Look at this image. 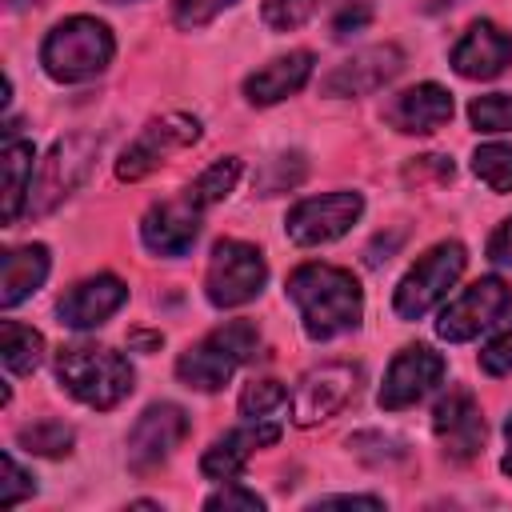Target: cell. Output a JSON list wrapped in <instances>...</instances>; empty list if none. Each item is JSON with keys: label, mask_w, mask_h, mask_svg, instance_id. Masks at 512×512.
<instances>
[{"label": "cell", "mask_w": 512, "mask_h": 512, "mask_svg": "<svg viewBox=\"0 0 512 512\" xmlns=\"http://www.w3.org/2000/svg\"><path fill=\"white\" fill-rule=\"evenodd\" d=\"M200 212L188 196L184 200H164V204H152L140 220V240L148 252L156 256H184L192 252V244L200 240Z\"/></svg>", "instance_id": "cell-17"}, {"label": "cell", "mask_w": 512, "mask_h": 512, "mask_svg": "<svg viewBox=\"0 0 512 512\" xmlns=\"http://www.w3.org/2000/svg\"><path fill=\"white\" fill-rule=\"evenodd\" d=\"M472 172L492 192H512V144H480L472 152Z\"/></svg>", "instance_id": "cell-27"}, {"label": "cell", "mask_w": 512, "mask_h": 512, "mask_svg": "<svg viewBox=\"0 0 512 512\" xmlns=\"http://www.w3.org/2000/svg\"><path fill=\"white\" fill-rule=\"evenodd\" d=\"M384 120L396 128V132H408V136H428L436 128H444L452 120V92L444 84H416V88H404L388 100L384 108Z\"/></svg>", "instance_id": "cell-20"}, {"label": "cell", "mask_w": 512, "mask_h": 512, "mask_svg": "<svg viewBox=\"0 0 512 512\" xmlns=\"http://www.w3.org/2000/svg\"><path fill=\"white\" fill-rule=\"evenodd\" d=\"M284 404H288V388L280 380H252L240 392V416H248V420H268Z\"/></svg>", "instance_id": "cell-30"}, {"label": "cell", "mask_w": 512, "mask_h": 512, "mask_svg": "<svg viewBox=\"0 0 512 512\" xmlns=\"http://www.w3.org/2000/svg\"><path fill=\"white\" fill-rule=\"evenodd\" d=\"M268 280V260L248 240H220L208 256L204 272V296L212 308H240L260 296Z\"/></svg>", "instance_id": "cell-7"}, {"label": "cell", "mask_w": 512, "mask_h": 512, "mask_svg": "<svg viewBox=\"0 0 512 512\" xmlns=\"http://www.w3.org/2000/svg\"><path fill=\"white\" fill-rule=\"evenodd\" d=\"M504 440H508V452H504V460H500V468L512 476V416H508V424H504Z\"/></svg>", "instance_id": "cell-39"}, {"label": "cell", "mask_w": 512, "mask_h": 512, "mask_svg": "<svg viewBox=\"0 0 512 512\" xmlns=\"http://www.w3.org/2000/svg\"><path fill=\"white\" fill-rule=\"evenodd\" d=\"M332 0H264L260 16L272 32H296L300 24H308L320 8H328Z\"/></svg>", "instance_id": "cell-28"}, {"label": "cell", "mask_w": 512, "mask_h": 512, "mask_svg": "<svg viewBox=\"0 0 512 512\" xmlns=\"http://www.w3.org/2000/svg\"><path fill=\"white\" fill-rule=\"evenodd\" d=\"M488 260L512 268V216L492 232V240H488Z\"/></svg>", "instance_id": "cell-37"}, {"label": "cell", "mask_w": 512, "mask_h": 512, "mask_svg": "<svg viewBox=\"0 0 512 512\" xmlns=\"http://www.w3.org/2000/svg\"><path fill=\"white\" fill-rule=\"evenodd\" d=\"M236 0H172V24L184 32H196L204 24H212L224 8H232Z\"/></svg>", "instance_id": "cell-32"}, {"label": "cell", "mask_w": 512, "mask_h": 512, "mask_svg": "<svg viewBox=\"0 0 512 512\" xmlns=\"http://www.w3.org/2000/svg\"><path fill=\"white\" fill-rule=\"evenodd\" d=\"M480 368H484L488 376H508V372H512V328L500 332V336L480 352Z\"/></svg>", "instance_id": "cell-35"}, {"label": "cell", "mask_w": 512, "mask_h": 512, "mask_svg": "<svg viewBox=\"0 0 512 512\" xmlns=\"http://www.w3.org/2000/svg\"><path fill=\"white\" fill-rule=\"evenodd\" d=\"M36 4H44V0H8V8H12V12H24V8H36Z\"/></svg>", "instance_id": "cell-41"}, {"label": "cell", "mask_w": 512, "mask_h": 512, "mask_svg": "<svg viewBox=\"0 0 512 512\" xmlns=\"http://www.w3.org/2000/svg\"><path fill=\"white\" fill-rule=\"evenodd\" d=\"M56 380L64 384L68 396H76L88 408H116L132 392V364L104 344H68L56 352Z\"/></svg>", "instance_id": "cell-3"}, {"label": "cell", "mask_w": 512, "mask_h": 512, "mask_svg": "<svg viewBox=\"0 0 512 512\" xmlns=\"http://www.w3.org/2000/svg\"><path fill=\"white\" fill-rule=\"evenodd\" d=\"M36 492V476H28L20 464H16V456L12 452H4V480H0V504L4 508H12V504H20V500H28Z\"/></svg>", "instance_id": "cell-33"}, {"label": "cell", "mask_w": 512, "mask_h": 512, "mask_svg": "<svg viewBox=\"0 0 512 512\" xmlns=\"http://www.w3.org/2000/svg\"><path fill=\"white\" fill-rule=\"evenodd\" d=\"M276 440H280V424H272V420H252V424H244V428H232V432L216 436V440L204 448L200 472H204L208 480H232V476L244 472V464L256 456V448H268V444H276Z\"/></svg>", "instance_id": "cell-19"}, {"label": "cell", "mask_w": 512, "mask_h": 512, "mask_svg": "<svg viewBox=\"0 0 512 512\" xmlns=\"http://www.w3.org/2000/svg\"><path fill=\"white\" fill-rule=\"evenodd\" d=\"M368 20H372V4H368V0H352V4H348V8L336 16V24H332V36H336V40H344V36L360 32Z\"/></svg>", "instance_id": "cell-36"}, {"label": "cell", "mask_w": 512, "mask_h": 512, "mask_svg": "<svg viewBox=\"0 0 512 512\" xmlns=\"http://www.w3.org/2000/svg\"><path fill=\"white\" fill-rule=\"evenodd\" d=\"M468 120L476 132H512V92L476 96L468 104Z\"/></svg>", "instance_id": "cell-31"}, {"label": "cell", "mask_w": 512, "mask_h": 512, "mask_svg": "<svg viewBox=\"0 0 512 512\" xmlns=\"http://www.w3.org/2000/svg\"><path fill=\"white\" fill-rule=\"evenodd\" d=\"M208 512H260L264 508V496H256L252 488H240V484H224L220 492H212L204 500Z\"/></svg>", "instance_id": "cell-34"}, {"label": "cell", "mask_w": 512, "mask_h": 512, "mask_svg": "<svg viewBox=\"0 0 512 512\" xmlns=\"http://www.w3.org/2000/svg\"><path fill=\"white\" fill-rule=\"evenodd\" d=\"M440 380H444V356L432 352L428 344H412V348L396 352V360L388 364L376 400L384 412H400V408L420 404Z\"/></svg>", "instance_id": "cell-13"}, {"label": "cell", "mask_w": 512, "mask_h": 512, "mask_svg": "<svg viewBox=\"0 0 512 512\" xmlns=\"http://www.w3.org/2000/svg\"><path fill=\"white\" fill-rule=\"evenodd\" d=\"M236 180H240V156H224V160H216L212 168H204L192 184H188V200L196 204V208H212V204H220L232 188H236Z\"/></svg>", "instance_id": "cell-25"}, {"label": "cell", "mask_w": 512, "mask_h": 512, "mask_svg": "<svg viewBox=\"0 0 512 512\" xmlns=\"http://www.w3.org/2000/svg\"><path fill=\"white\" fill-rule=\"evenodd\" d=\"M256 348H260L256 324L252 320H228L180 352L176 376L196 392H220L232 380V372L256 356Z\"/></svg>", "instance_id": "cell-4"}, {"label": "cell", "mask_w": 512, "mask_h": 512, "mask_svg": "<svg viewBox=\"0 0 512 512\" xmlns=\"http://www.w3.org/2000/svg\"><path fill=\"white\" fill-rule=\"evenodd\" d=\"M360 216H364V196L340 188V192H324V196H308V200L292 204L284 232L300 248H320V244L340 240Z\"/></svg>", "instance_id": "cell-10"}, {"label": "cell", "mask_w": 512, "mask_h": 512, "mask_svg": "<svg viewBox=\"0 0 512 512\" xmlns=\"http://www.w3.org/2000/svg\"><path fill=\"white\" fill-rule=\"evenodd\" d=\"M48 268H52V256L44 244L8 248L0 260V308H16L20 300H28L48 280Z\"/></svg>", "instance_id": "cell-22"}, {"label": "cell", "mask_w": 512, "mask_h": 512, "mask_svg": "<svg viewBox=\"0 0 512 512\" xmlns=\"http://www.w3.org/2000/svg\"><path fill=\"white\" fill-rule=\"evenodd\" d=\"M360 384H364V368L348 360H328L320 368H308L292 392V420L300 428H312L340 416L360 396Z\"/></svg>", "instance_id": "cell-9"}, {"label": "cell", "mask_w": 512, "mask_h": 512, "mask_svg": "<svg viewBox=\"0 0 512 512\" xmlns=\"http://www.w3.org/2000/svg\"><path fill=\"white\" fill-rule=\"evenodd\" d=\"M160 340H164V336H144V332L132 336V344H144V348H152V344H160Z\"/></svg>", "instance_id": "cell-40"}, {"label": "cell", "mask_w": 512, "mask_h": 512, "mask_svg": "<svg viewBox=\"0 0 512 512\" xmlns=\"http://www.w3.org/2000/svg\"><path fill=\"white\" fill-rule=\"evenodd\" d=\"M512 312V288L500 276H480L460 296H452L436 316V336L448 344H468L480 332L496 328Z\"/></svg>", "instance_id": "cell-8"}, {"label": "cell", "mask_w": 512, "mask_h": 512, "mask_svg": "<svg viewBox=\"0 0 512 512\" xmlns=\"http://www.w3.org/2000/svg\"><path fill=\"white\" fill-rule=\"evenodd\" d=\"M200 140V120L188 112H164L156 120H148L140 128V136L120 152L116 160V176L120 180H144L148 172H156L172 152L192 148Z\"/></svg>", "instance_id": "cell-11"}, {"label": "cell", "mask_w": 512, "mask_h": 512, "mask_svg": "<svg viewBox=\"0 0 512 512\" xmlns=\"http://www.w3.org/2000/svg\"><path fill=\"white\" fill-rule=\"evenodd\" d=\"M288 296L300 308V324L312 340H336L352 332L364 312L360 280L336 264H300L288 276Z\"/></svg>", "instance_id": "cell-1"}, {"label": "cell", "mask_w": 512, "mask_h": 512, "mask_svg": "<svg viewBox=\"0 0 512 512\" xmlns=\"http://www.w3.org/2000/svg\"><path fill=\"white\" fill-rule=\"evenodd\" d=\"M312 76V52H288V56H276L268 60L264 68L248 72L244 76V100L256 104V108H268V104H280L288 100L292 92H300Z\"/></svg>", "instance_id": "cell-21"}, {"label": "cell", "mask_w": 512, "mask_h": 512, "mask_svg": "<svg viewBox=\"0 0 512 512\" xmlns=\"http://www.w3.org/2000/svg\"><path fill=\"white\" fill-rule=\"evenodd\" d=\"M128 300V284L112 272H100V276H88L80 284H72L60 304H56V316L64 328H76V332H88V328H100L108 316H116Z\"/></svg>", "instance_id": "cell-16"}, {"label": "cell", "mask_w": 512, "mask_h": 512, "mask_svg": "<svg viewBox=\"0 0 512 512\" xmlns=\"http://www.w3.org/2000/svg\"><path fill=\"white\" fill-rule=\"evenodd\" d=\"M464 264H468V252H464L460 240H444V244L428 248V252L404 272V280L396 284V296H392L396 316H400V320H420V316H428V312L448 296V288L460 280Z\"/></svg>", "instance_id": "cell-5"}, {"label": "cell", "mask_w": 512, "mask_h": 512, "mask_svg": "<svg viewBox=\"0 0 512 512\" xmlns=\"http://www.w3.org/2000/svg\"><path fill=\"white\" fill-rule=\"evenodd\" d=\"M312 508H384L380 496H320Z\"/></svg>", "instance_id": "cell-38"}, {"label": "cell", "mask_w": 512, "mask_h": 512, "mask_svg": "<svg viewBox=\"0 0 512 512\" xmlns=\"http://www.w3.org/2000/svg\"><path fill=\"white\" fill-rule=\"evenodd\" d=\"M0 360L12 376H28L40 368L44 360V336L32 328V324H20V320H4L0 324Z\"/></svg>", "instance_id": "cell-24"}, {"label": "cell", "mask_w": 512, "mask_h": 512, "mask_svg": "<svg viewBox=\"0 0 512 512\" xmlns=\"http://www.w3.org/2000/svg\"><path fill=\"white\" fill-rule=\"evenodd\" d=\"M188 428H192V424H188V412H184L180 404H168V400L148 404V408L136 416L132 432H128V468H132L136 476L156 472V468L184 444Z\"/></svg>", "instance_id": "cell-12"}, {"label": "cell", "mask_w": 512, "mask_h": 512, "mask_svg": "<svg viewBox=\"0 0 512 512\" xmlns=\"http://www.w3.org/2000/svg\"><path fill=\"white\" fill-rule=\"evenodd\" d=\"M72 440H76V432L64 420H32L16 432V444L24 452H36V456H68Z\"/></svg>", "instance_id": "cell-26"}, {"label": "cell", "mask_w": 512, "mask_h": 512, "mask_svg": "<svg viewBox=\"0 0 512 512\" xmlns=\"http://www.w3.org/2000/svg\"><path fill=\"white\" fill-rule=\"evenodd\" d=\"M304 156L300 152H280V156H272L268 164H264V172L256 176V192L260 196H276V192H288V188H296L300 180H304Z\"/></svg>", "instance_id": "cell-29"}, {"label": "cell", "mask_w": 512, "mask_h": 512, "mask_svg": "<svg viewBox=\"0 0 512 512\" xmlns=\"http://www.w3.org/2000/svg\"><path fill=\"white\" fill-rule=\"evenodd\" d=\"M112 56H116V40L108 24L96 16H68L40 44V64L56 84L96 80L112 64Z\"/></svg>", "instance_id": "cell-2"}, {"label": "cell", "mask_w": 512, "mask_h": 512, "mask_svg": "<svg viewBox=\"0 0 512 512\" xmlns=\"http://www.w3.org/2000/svg\"><path fill=\"white\" fill-rule=\"evenodd\" d=\"M512 64V32L492 20L468 24V32L452 48V68L464 80H496Z\"/></svg>", "instance_id": "cell-18"}, {"label": "cell", "mask_w": 512, "mask_h": 512, "mask_svg": "<svg viewBox=\"0 0 512 512\" xmlns=\"http://www.w3.org/2000/svg\"><path fill=\"white\" fill-rule=\"evenodd\" d=\"M432 432L444 448L448 460H472L480 456L484 448V416H480V404L468 388H452L436 408H432Z\"/></svg>", "instance_id": "cell-15"}, {"label": "cell", "mask_w": 512, "mask_h": 512, "mask_svg": "<svg viewBox=\"0 0 512 512\" xmlns=\"http://www.w3.org/2000/svg\"><path fill=\"white\" fill-rule=\"evenodd\" d=\"M400 68H404L400 44H372V48H360L356 56L340 60L332 72H324L320 92L324 96H368V92L384 88L388 80H396Z\"/></svg>", "instance_id": "cell-14"}, {"label": "cell", "mask_w": 512, "mask_h": 512, "mask_svg": "<svg viewBox=\"0 0 512 512\" xmlns=\"http://www.w3.org/2000/svg\"><path fill=\"white\" fill-rule=\"evenodd\" d=\"M100 152V140L92 132H72V136H60L40 172H36V184H32V196H28V212L32 216H48L52 208H60L80 184L84 176L92 172V160Z\"/></svg>", "instance_id": "cell-6"}, {"label": "cell", "mask_w": 512, "mask_h": 512, "mask_svg": "<svg viewBox=\"0 0 512 512\" xmlns=\"http://www.w3.org/2000/svg\"><path fill=\"white\" fill-rule=\"evenodd\" d=\"M112 4H128V0H112Z\"/></svg>", "instance_id": "cell-42"}, {"label": "cell", "mask_w": 512, "mask_h": 512, "mask_svg": "<svg viewBox=\"0 0 512 512\" xmlns=\"http://www.w3.org/2000/svg\"><path fill=\"white\" fill-rule=\"evenodd\" d=\"M32 140L20 136H4V152H0V172H4V224H16L20 212L28 208L32 196Z\"/></svg>", "instance_id": "cell-23"}]
</instances>
